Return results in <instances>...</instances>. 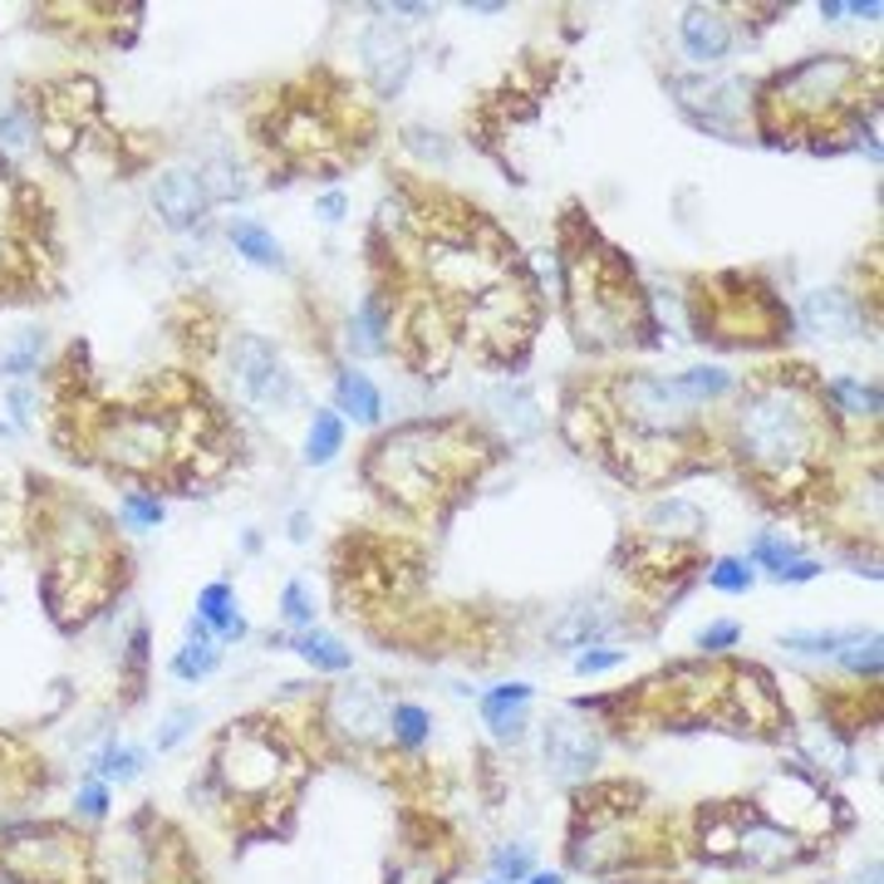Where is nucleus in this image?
Instances as JSON below:
<instances>
[{
  "label": "nucleus",
  "mask_w": 884,
  "mask_h": 884,
  "mask_svg": "<svg viewBox=\"0 0 884 884\" xmlns=\"http://www.w3.org/2000/svg\"><path fill=\"white\" fill-rule=\"evenodd\" d=\"M737 457L767 482H801L811 472L816 452L826 438V418L816 393L801 379H761L742 393V408L733 418Z\"/></svg>",
  "instance_id": "obj_1"
},
{
  "label": "nucleus",
  "mask_w": 884,
  "mask_h": 884,
  "mask_svg": "<svg viewBox=\"0 0 884 884\" xmlns=\"http://www.w3.org/2000/svg\"><path fill=\"white\" fill-rule=\"evenodd\" d=\"M472 472V443L457 423H408L369 457V482L398 507H428L438 491Z\"/></svg>",
  "instance_id": "obj_2"
},
{
  "label": "nucleus",
  "mask_w": 884,
  "mask_h": 884,
  "mask_svg": "<svg viewBox=\"0 0 884 884\" xmlns=\"http://www.w3.org/2000/svg\"><path fill=\"white\" fill-rule=\"evenodd\" d=\"M860 79V70L845 60V54H816V60L786 70L767 94V108L781 118V124H821L831 118L840 104H845L850 84Z\"/></svg>",
  "instance_id": "obj_3"
},
{
  "label": "nucleus",
  "mask_w": 884,
  "mask_h": 884,
  "mask_svg": "<svg viewBox=\"0 0 884 884\" xmlns=\"http://www.w3.org/2000/svg\"><path fill=\"white\" fill-rule=\"evenodd\" d=\"M423 266H428L433 286L447 290V295H467V300H477V295H487L491 286H501L507 280V256H501L497 246L477 242L472 232H443L428 242V256H423Z\"/></svg>",
  "instance_id": "obj_4"
},
{
  "label": "nucleus",
  "mask_w": 884,
  "mask_h": 884,
  "mask_svg": "<svg viewBox=\"0 0 884 884\" xmlns=\"http://www.w3.org/2000/svg\"><path fill=\"white\" fill-rule=\"evenodd\" d=\"M226 369H232V384L251 408L280 413L286 403H295V374L276 354V344L260 340V334H236L232 349H226Z\"/></svg>",
  "instance_id": "obj_5"
},
{
  "label": "nucleus",
  "mask_w": 884,
  "mask_h": 884,
  "mask_svg": "<svg viewBox=\"0 0 884 884\" xmlns=\"http://www.w3.org/2000/svg\"><path fill=\"white\" fill-rule=\"evenodd\" d=\"M98 452H104V462L124 467V472H158L172 452V428L162 413L148 408L114 413L104 423V433H98Z\"/></svg>",
  "instance_id": "obj_6"
},
{
  "label": "nucleus",
  "mask_w": 884,
  "mask_h": 884,
  "mask_svg": "<svg viewBox=\"0 0 884 884\" xmlns=\"http://www.w3.org/2000/svg\"><path fill=\"white\" fill-rule=\"evenodd\" d=\"M467 334H472L482 349L491 354L511 359L521 354L531 340V300L526 290H516L511 280H501V286H491L487 295H477L472 305H467Z\"/></svg>",
  "instance_id": "obj_7"
},
{
  "label": "nucleus",
  "mask_w": 884,
  "mask_h": 884,
  "mask_svg": "<svg viewBox=\"0 0 884 884\" xmlns=\"http://www.w3.org/2000/svg\"><path fill=\"white\" fill-rule=\"evenodd\" d=\"M216 771L232 791L242 796H266L270 786L286 777V752L270 733H260L256 723H246L242 733H232L222 742V757H216Z\"/></svg>",
  "instance_id": "obj_8"
},
{
  "label": "nucleus",
  "mask_w": 884,
  "mask_h": 884,
  "mask_svg": "<svg viewBox=\"0 0 884 884\" xmlns=\"http://www.w3.org/2000/svg\"><path fill=\"white\" fill-rule=\"evenodd\" d=\"M619 408L635 423V433H679L693 418V403L679 393V379L629 374L619 384Z\"/></svg>",
  "instance_id": "obj_9"
},
{
  "label": "nucleus",
  "mask_w": 884,
  "mask_h": 884,
  "mask_svg": "<svg viewBox=\"0 0 884 884\" xmlns=\"http://www.w3.org/2000/svg\"><path fill=\"white\" fill-rule=\"evenodd\" d=\"M359 60H364L369 79H374L379 98H393L413 74V45L403 40V30H393L388 20H374L359 40Z\"/></svg>",
  "instance_id": "obj_10"
},
{
  "label": "nucleus",
  "mask_w": 884,
  "mask_h": 884,
  "mask_svg": "<svg viewBox=\"0 0 884 884\" xmlns=\"http://www.w3.org/2000/svg\"><path fill=\"white\" fill-rule=\"evenodd\" d=\"M545 761H551V771L561 781H581L599 761V737L589 733V723H581L571 713L551 717L545 723Z\"/></svg>",
  "instance_id": "obj_11"
},
{
  "label": "nucleus",
  "mask_w": 884,
  "mask_h": 884,
  "mask_svg": "<svg viewBox=\"0 0 884 884\" xmlns=\"http://www.w3.org/2000/svg\"><path fill=\"white\" fill-rule=\"evenodd\" d=\"M206 192H202V178H196L192 168H168L152 178V212H158L162 226H172V232H188V226L202 222L206 212Z\"/></svg>",
  "instance_id": "obj_12"
},
{
  "label": "nucleus",
  "mask_w": 884,
  "mask_h": 884,
  "mask_svg": "<svg viewBox=\"0 0 884 884\" xmlns=\"http://www.w3.org/2000/svg\"><path fill=\"white\" fill-rule=\"evenodd\" d=\"M679 94L688 114L703 118L707 128H733L747 114V84L742 79H683Z\"/></svg>",
  "instance_id": "obj_13"
},
{
  "label": "nucleus",
  "mask_w": 884,
  "mask_h": 884,
  "mask_svg": "<svg viewBox=\"0 0 884 884\" xmlns=\"http://www.w3.org/2000/svg\"><path fill=\"white\" fill-rule=\"evenodd\" d=\"M330 727H340L354 742H369L388 727V707L369 683H344L330 693Z\"/></svg>",
  "instance_id": "obj_14"
},
{
  "label": "nucleus",
  "mask_w": 884,
  "mask_h": 884,
  "mask_svg": "<svg viewBox=\"0 0 884 884\" xmlns=\"http://www.w3.org/2000/svg\"><path fill=\"white\" fill-rule=\"evenodd\" d=\"M801 324L811 334H821V340H855L860 330H865V310H860L855 295L845 290H811L801 300Z\"/></svg>",
  "instance_id": "obj_15"
},
{
  "label": "nucleus",
  "mask_w": 884,
  "mask_h": 884,
  "mask_svg": "<svg viewBox=\"0 0 884 884\" xmlns=\"http://www.w3.org/2000/svg\"><path fill=\"white\" fill-rule=\"evenodd\" d=\"M679 40H683L688 60L713 70V64H723L727 50H733V25H727L723 10L693 6V10H683V20H679Z\"/></svg>",
  "instance_id": "obj_16"
},
{
  "label": "nucleus",
  "mask_w": 884,
  "mask_h": 884,
  "mask_svg": "<svg viewBox=\"0 0 884 884\" xmlns=\"http://www.w3.org/2000/svg\"><path fill=\"white\" fill-rule=\"evenodd\" d=\"M487 408L497 413V423L507 428L511 443H531L536 433L545 428V413H541V398L531 393L526 384H497L487 393Z\"/></svg>",
  "instance_id": "obj_17"
},
{
  "label": "nucleus",
  "mask_w": 884,
  "mask_h": 884,
  "mask_svg": "<svg viewBox=\"0 0 884 884\" xmlns=\"http://www.w3.org/2000/svg\"><path fill=\"white\" fill-rule=\"evenodd\" d=\"M70 845H54V840H25V845L10 850V870L25 884H64L70 880Z\"/></svg>",
  "instance_id": "obj_18"
},
{
  "label": "nucleus",
  "mask_w": 884,
  "mask_h": 884,
  "mask_svg": "<svg viewBox=\"0 0 884 884\" xmlns=\"http://www.w3.org/2000/svg\"><path fill=\"white\" fill-rule=\"evenodd\" d=\"M334 403H340L334 413H349V418H359V423L384 418V393H379V384L369 374H359V369L334 379Z\"/></svg>",
  "instance_id": "obj_19"
},
{
  "label": "nucleus",
  "mask_w": 884,
  "mask_h": 884,
  "mask_svg": "<svg viewBox=\"0 0 884 884\" xmlns=\"http://www.w3.org/2000/svg\"><path fill=\"white\" fill-rule=\"evenodd\" d=\"M643 531H649L653 541H688V536H697V531H703V511H697L693 501H683V497L653 501Z\"/></svg>",
  "instance_id": "obj_20"
},
{
  "label": "nucleus",
  "mask_w": 884,
  "mask_h": 884,
  "mask_svg": "<svg viewBox=\"0 0 884 884\" xmlns=\"http://www.w3.org/2000/svg\"><path fill=\"white\" fill-rule=\"evenodd\" d=\"M526 703H531V683H501L482 697V717L491 723L497 737H516L521 727H526V717H521Z\"/></svg>",
  "instance_id": "obj_21"
},
{
  "label": "nucleus",
  "mask_w": 884,
  "mask_h": 884,
  "mask_svg": "<svg viewBox=\"0 0 884 884\" xmlns=\"http://www.w3.org/2000/svg\"><path fill=\"white\" fill-rule=\"evenodd\" d=\"M388 330H393V320H388L384 300H379V295H369V300L354 310V320H349V349H354V354H364V359L384 354V349H388Z\"/></svg>",
  "instance_id": "obj_22"
},
{
  "label": "nucleus",
  "mask_w": 884,
  "mask_h": 884,
  "mask_svg": "<svg viewBox=\"0 0 884 884\" xmlns=\"http://www.w3.org/2000/svg\"><path fill=\"white\" fill-rule=\"evenodd\" d=\"M232 246H236V256L251 260V266H266V270L286 266V251H280V242L260 222H251V216H236V222H232Z\"/></svg>",
  "instance_id": "obj_23"
},
{
  "label": "nucleus",
  "mask_w": 884,
  "mask_h": 884,
  "mask_svg": "<svg viewBox=\"0 0 884 884\" xmlns=\"http://www.w3.org/2000/svg\"><path fill=\"white\" fill-rule=\"evenodd\" d=\"M737 840H742V855L757 860V865H781V860L796 855V840L786 831H777V826H767V821H752Z\"/></svg>",
  "instance_id": "obj_24"
},
{
  "label": "nucleus",
  "mask_w": 884,
  "mask_h": 884,
  "mask_svg": "<svg viewBox=\"0 0 884 884\" xmlns=\"http://www.w3.org/2000/svg\"><path fill=\"white\" fill-rule=\"evenodd\" d=\"M340 447H344V423H340V413H334V408H320V413H315V423H310V438H305V462H310V467H324V462H334V457H340Z\"/></svg>",
  "instance_id": "obj_25"
},
{
  "label": "nucleus",
  "mask_w": 884,
  "mask_h": 884,
  "mask_svg": "<svg viewBox=\"0 0 884 884\" xmlns=\"http://www.w3.org/2000/svg\"><path fill=\"white\" fill-rule=\"evenodd\" d=\"M40 354H45V330H20L10 334V344L0 349V374L25 379L40 369Z\"/></svg>",
  "instance_id": "obj_26"
},
{
  "label": "nucleus",
  "mask_w": 884,
  "mask_h": 884,
  "mask_svg": "<svg viewBox=\"0 0 884 884\" xmlns=\"http://www.w3.org/2000/svg\"><path fill=\"white\" fill-rule=\"evenodd\" d=\"M679 379V393L693 408H703V403H713V398H723V393H733V374L727 369H713V364H703V369H688V374H673Z\"/></svg>",
  "instance_id": "obj_27"
},
{
  "label": "nucleus",
  "mask_w": 884,
  "mask_h": 884,
  "mask_svg": "<svg viewBox=\"0 0 884 884\" xmlns=\"http://www.w3.org/2000/svg\"><path fill=\"white\" fill-rule=\"evenodd\" d=\"M295 649H300L305 659H310L315 669H324V673H344L349 669V649L334 635H324V629H305V635L295 639Z\"/></svg>",
  "instance_id": "obj_28"
},
{
  "label": "nucleus",
  "mask_w": 884,
  "mask_h": 884,
  "mask_svg": "<svg viewBox=\"0 0 884 884\" xmlns=\"http://www.w3.org/2000/svg\"><path fill=\"white\" fill-rule=\"evenodd\" d=\"M216 663H222V649H216L212 639H188L178 649V659H172V673H178L182 683H196V679H206V673H216Z\"/></svg>",
  "instance_id": "obj_29"
},
{
  "label": "nucleus",
  "mask_w": 884,
  "mask_h": 884,
  "mask_svg": "<svg viewBox=\"0 0 884 884\" xmlns=\"http://www.w3.org/2000/svg\"><path fill=\"white\" fill-rule=\"evenodd\" d=\"M609 629V615L605 609H571V619H565L561 629H555V643H565V649H585L589 639H599Z\"/></svg>",
  "instance_id": "obj_30"
},
{
  "label": "nucleus",
  "mask_w": 884,
  "mask_h": 884,
  "mask_svg": "<svg viewBox=\"0 0 884 884\" xmlns=\"http://www.w3.org/2000/svg\"><path fill=\"white\" fill-rule=\"evenodd\" d=\"M138 767H143V752L124 747V742H108V747L94 757V771L104 781H128V777H138Z\"/></svg>",
  "instance_id": "obj_31"
},
{
  "label": "nucleus",
  "mask_w": 884,
  "mask_h": 884,
  "mask_svg": "<svg viewBox=\"0 0 884 884\" xmlns=\"http://www.w3.org/2000/svg\"><path fill=\"white\" fill-rule=\"evenodd\" d=\"M826 393H831V398L850 413V418H875V413H880V388L855 384V379H835Z\"/></svg>",
  "instance_id": "obj_32"
},
{
  "label": "nucleus",
  "mask_w": 884,
  "mask_h": 884,
  "mask_svg": "<svg viewBox=\"0 0 884 884\" xmlns=\"http://www.w3.org/2000/svg\"><path fill=\"white\" fill-rule=\"evenodd\" d=\"M30 138H35V124H30V108L25 104H10L0 108V152H25Z\"/></svg>",
  "instance_id": "obj_33"
},
{
  "label": "nucleus",
  "mask_w": 884,
  "mask_h": 884,
  "mask_svg": "<svg viewBox=\"0 0 884 884\" xmlns=\"http://www.w3.org/2000/svg\"><path fill=\"white\" fill-rule=\"evenodd\" d=\"M388 727H393V733H398V742H403V747H423V742H428L433 717L423 713L418 703H398V707H393V713H388Z\"/></svg>",
  "instance_id": "obj_34"
},
{
  "label": "nucleus",
  "mask_w": 884,
  "mask_h": 884,
  "mask_svg": "<svg viewBox=\"0 0 884 884\" xmlns=\"http://www.w3.org/2000/svg\"><path fill=\"white\" fill-rule=\"evenodd\" d=\"M232 615H236L232 585H222V581H216V585H206L202 595H196V619H202L206 629H222V625H226V619H232Z\"/></svg>",
  "instance_id": "obj_35"
},
{
  "label": "nucleus",
  "mask_w": 884,
  "mask_h": 884,
  "mask_svg": "<svg viewBox=\"0 0 884 884\" xmlns=\"http://www.w3.org/2000/svg\"><path fill=\"white\" fill-rule=\"evenodd\" d=\"M860 629H826V635H781V649H796V653H826V659H835L840 649H845L850 639H855Z\"/></svg>",
  "instance_id": "obj_36"
},
{
  "label": "nucleus",
  "mask_w": 884,
  "mask_h": 884,
  "mask_svg": "<svg viewBox=\"0 0 884 884\" xmlns=\"http://www.w3.org/2000/svg\"><path fill=\"white\" fill-rule=\"evenodd\" d=\"M835 659L845 663L850 673H870V679H875L880 673V635H855L845 649L835 653Z\"/></svg>",
  "instance_id": "obj_37"
},
{
  "label": "nucleus",
  "mask_w": 884,
  "mask_h": 884,
  "mask_svg": "<svg viewBox=\"0 0 884 884\" xmlns=\"http://www.w3.org/2000/svg\"><path fill=\"white\" fill-rule=\"evenodd\" d=\"M707 585L723 589V595H747L752 589V565L737 561V555H723V561L707 571Z\"/></svg>",
  "instance_id": "obj_38"
},
{
  "label": "nucleus",
  "mask_w": 884,
  "mask_h": 884,
  "mask_svg": "<svg viewBox=\"0 0 884 884\" xmlns=\"http://www.w3.org/2000/svg\"><path fill=\"white\" fill-rule=\"evenodd\" d=\"M118 511H124V521H128L134 531H148V526H158V521H162V501H158V491H128L124 507H118Z\"/></svg>",
  "instance_id": "obj_39"
},
{
  "label": "nucleus",
  "mask_w": 884,
  "mask_h": 884,
  "mask_svg": "<svg viewBox=\"0 0 884 884\" xmlns=\"http://www.w3.org/2000/svg\"><path fill=\"white\" fill-rule=\"evenodd\" d=\"M752 561L767 565V571L777 575L781 565H791V561H796V545H791V541H781V536H757V545H752Z\"/></svg>",
  "instance_id": "obj_40"
},
{
  "label": "nucleus",
  "mask_w": 884,
  "mask_h": 884,
  "mask_svg": "<svg viewBox=\"0 0 884 884\" xmlns=\"http://www.w3.org/2000/svg\"><path fill=\"white\" fill-rule=\"evenodd\" d=\"M280 615H286V625H295V629L315 625L310 595H305V585H300V581H290V585H286V595H280Z\"/></svg>",
  "instance_id": "obj_41"
},
{
  "label": "nucleus",
  "mask_w": 884,
  "mask_h": 884,
  "mask_svg": "<svg viewBox=\"0 0 884 884\" xmlns=\"http://www.w3.org/2000/svg\"><path fill=\"white\" fill-rule=\"evenodd\" d=\"M192 723H196L192 707H178V713H168V723H162V733H158V752H172V747H178V742L192 733Z\"/></svg>",
  "instance_id": "obj_42"
},
{
  "label": "nucleus",
  "mask_w": 884,
  "mask_h": 884,
  "mask_svg": "<svg viewBox=\"0 0 884 884\" xmlns=\"http://www.w3.org/2000/svg\"><path fill=\"white\" fill-rule=\"evenodd\" d=\"M625 663V649H585L581 659H575V673H609V669H619Z\"/></svg>",
  "instance_id": "obj_43"
},
{
  "label": "nucleus",
  "mask_w": 884,
  "mask_h": 884,
  "mask_svg": "<svg viewBox=\"0 0 884 884\" xmlns=\"http://www.w3.org/2000/svg\"><path fill=\"white\" fill-rule=\"evenodd\" d=\"M74 806H79L89 821H98V816L108 811V786H104V781H84V786H79V801H74Z\"/></svg>",
  "instance_id": "obj_44"
},
{
  "label": "nucleus",
  "mask_w": 884,
  "mask_h": 884,
  "mask_svg": "<svg viewBox=\"0 0 884 884\" xmlns=\"http://www.w3.org/2000/svg\"><path fill=\"white\" fill-rule=\"evenodd\" d=\"M531 870V850L516 845V850H501L497 855V880H521Z\"/></svg>",
  "instance_id": "obj_45"
},
{
  "label": "nucleus",
  "mask_w": 884,
  "mask_h": 884,
  "mask_svg": "<svg viewBox=\"0 0 884 884\" xmlns=\"http://www.w3.org/2000/svg\"><path fill=\"white\" fill-rule=\"evenodd\" d=\"M742 629L737 625H707L703 635H697V649H733Z\"/></svg>",
  "instance_id": "obj_46"
},
{
  "label": "nucleus",
  "mask_w": 884,
  "mask_h": 884,
  "mask_svg": "<svg viewBox=\"0 0 884 884\" xmlns=\"http://www.w3.org/2000/svg\"><path fill=\"white\" fill-rule=\"evenodd\" d=\"M816 575H821V565H816V561H791V565H781V571H777V581L801 585V581H816Z\"/></svg>",
  "instance_id": "obj_47"
},
{
  "label": "nucleus",
  "mask_w": 884,
  "mask_h": 884,
  "mask_svg": "<svg viewBox=\"0 0 884 884\" xmlns=\"http://www.w3.org/2000/svg\"><path fill=\"white\" fill-rule=\"evenodd\" d=\"M320 216H324V222H340V216H344V192H324L320 196Z\"/></svg>",
  "instance_id": "obj_48"
},
{
  "label": "nucleus",
  "mask_w": 884,
  "mask_h": 884,
  "mask_svg": "<svg viewBox=\"0 0 884 884\" xmlns=\"http://www.w3.org/2000/svg\"><path fill=\"white\" fill-rule=\"evenodd\" d=\"M845 15H860V20H880L884 6L880 0H855V6H845Z\"/></svg>",
  "instance_id": "obj_49"
},
{
  "label": "nucleus",
  "mask_w": 884,
  "mask_h": 884,
  "mask_svg": "<svg viewBox=\"0 0 884 884\" xmlns=\"http://www.w3.org/2000/svg\"><path fill=\"white\" fill-rule=\"evenodd\" d=\"M10 408H15V418L25 423V418H30V388H15V393H10Z\"/></svg>",
  "instance_id": "obj_50"
},
{
  "label": "nucleus",
  "mask_w": 884,
  "mask_h": 884,
  "mask_svg": "<svg viewBox=\"0 0 884 884\" xmlns=\"http://www.w3.org/2000/svg\"><path fill=\"white\" fill-rule=\"evenodd\" d=\"M467 15H501V10H507V6H497V0H477V6H472V0H467Z\"/></svg>",
  "instance_id": "obj_51"
},
{
  "label": "nucleus",
  "mask_w": 884,
  "mask_h": 884,
  "mask_svg": "<svg viewBox=\"0 0 884 884\" xmlns=\"http://www.w3.org/2000/svg\"><path fill=\"white\" fill-rule=\"evenodd\" d=\"M305 526H310V516H305V511H295V516H290V541H305V536H310Z\"/></svg>",
  "instance_id": "obj_52"
},
{
  "label": "nucleus",
  "mask_w": 884,
  "mask_h": 884,
  "mask_svg": "<svg viewBox=\"0 0 884 884\" xmlns=\"http://www.w3.org/2000/svg\"><path fill=\"white\" fill-rule=\"evenodd\" d=\"M821 15H826V20H835V15H845V6H840V0H826Z\"/></svg>",
  "instance_id": "obj_53"
},
{
  "label": "nucleus",
  "mask_w": 884,
  "mask_h": 884,
  "mask_svg": "<svg viewBox=\"0 0 884 884\" xmlns=\"http://www.w3.org/2000/svg\"><path fill=\"white\" fill-rule=\"evenodd\" d=\"M531 884H565L561 875H531Z\"/></svg>",
  "instance_id": "obj_54"
},
{
  "label": "nucleus",
  "mask_w": 884,
  "mask_h": 884,
  "mask_svg": "<svg viewBox=\"0 0 884 884\" xmlns=\"http://www.w3.org/2000/svg\"><path fill=\"white\" fill-rule=\"evenodd\" d=\"M497 884H501V880H497Z\"/></svg>",
  "instance_id": "obj_55"
}]
</instances>
